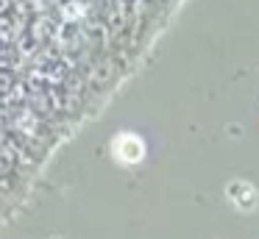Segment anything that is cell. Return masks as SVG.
Here are the masks:
<instances>
[{"instance_id": "cell-1", "label": "cell", "mask_w": 259, "mask_h": 239, "mask_svg": "<svg viewBox=\"0 0 259 239\" xmlns=\"http://www.w3.org/2000/svg\"><path fill=\"white\" fill-rule=\"evenodd\" d=\"M112 156L120 161V164H140L145 159V142H142L137 133H117L112 142Z\"/></svg>"}, {"instance_id": "cell-2", "label": "cell", "mask_w": 259, "mask_h": 239, "mask_svg": "<svg viewBox=\"0 0 259 239\" xmlns=\"http://www.w3.org/2000/svg\"><path fill=\"white\" fill-rule=\"evenodd\" d=\"M226 198H229V203H234L237 209H242V211H253L259 203L256 189L248 181H231L229 186H226Z\"/></svg>"}, {"instance_id": "cell-3", "label": "cell", "mask_w": 259, "mask_h": 239, "mask_svg": "<svg viewBox=\"0 0 259 239\" xmlns=\"http://www.w3.org/2000/svg\"><path fill=\"white\" fill-rule=\"evenodd\" d=\"M14 125L20 128V131H25V133H31L36 128V117L31 114V111H25V114H20L17 117V122H14Z\"/></svg>"}, {"instance_id": "cell-4", "label": "cell", "mask_w": 259, "mask_h": 239, "mask_svg": "<svg viewBox=\"0 0 259 239\" xmlns=\"http://www.w3.org/2000/svg\"><path fill=\"white\" fill-rule=\"evenodd\" d=\"M48 36H51V22L39 17V20L34 22V39L39 42V39H48Z\"/></svg>"}, {"instance_id": "cell-5", "label": "cell", "mask_w": 259, "mask_h": 239, "mask_svg": "<svg viewBox=\"0 0 259 239\" xmlns=\"http://www.w3.org/2000/svg\"><path fill=\"white\" fill-rule=\"evenodd\" d=\"M25 94H28V92H25V86H20V83H17L12 92H6V100H9V103H20V100H25Z\"/></svg>"}, {"instance_id": "cell-6", "label": "cell", "mask_w": 259, "mask_h": 239, "mask_svg": "<svg viewBox=\"0 0 259 239\" xmlns=\"http://www.w3.org/2000/svg\"><path fill=\"white\" fill-rule=\"evenodd\" d=\"M81 83H84V81H81V78H78V75H73V78H70V89H73V94H78V89H81Z\"/></svg>"}]
</instances>
